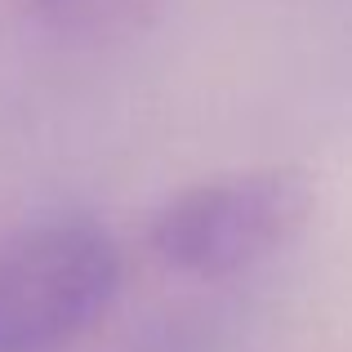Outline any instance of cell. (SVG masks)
Returning <instances> with one entry per match:
<instances>
[{"label":"cell","instance_id":"1","mask_svg":"<svg viewBox=\"0 0 352 352\" xmlns=\"http://www.w3.org/2000/svg\"><path fill=\"white\" fill-rule=\"evenodd\" d=\"M120 290V245L85 214H50L0 241V352H67Z\"/></svg>","mask_w":352,"mask_h":352},{"label":"cell","instance_id":"2","mask_svg":"<svg viewBox=\"0 0 352 352\" xmlns=\"http://www.w3.org/2000/svg\"><path fill=\"white\" fill-rule=\"evenodd\" d=\"M308 174L267 165L174 192L152 214L147 241L156 258L188 276H236L285 250L312 219Z\"/></svg>","mask_w":352,"mask_h":352},{"label":"cell","instance_id":"3","mask_svg":"<svg viewBox=\"0 0 352 352\" xmlns=\"http://www.w3.org/2000/svg\"><path fill=\"white\" fill-rule=\"evenodd\" d=\"M41 36L76 50H103L143 36L161 18L165 0H14Z\"/></svg>","mask_w":352,"mask_h":352}]
</instances>
